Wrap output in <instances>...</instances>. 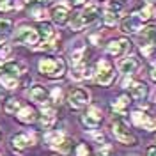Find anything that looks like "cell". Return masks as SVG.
Segmentation results:
<instances>
[{"instance_id": "1", "label": "cell", "mask_w": 156, "mask_h": 156, "mask_svg": "<svg viewBox=\"0 0 156 156\" xmlns=\"http://www.w3.org/2000/svg\"><path fill=\"white\" fill-rule=\"evenodd\" d=\"M39 71L50 78H60L66 73V62L62 58H41Z\"/></svg>"}, {"instance_id": "2", "label": "cell", "mask_w": 156, "mask_h": 156, "mask_svg": "<svg viewBox=\"0 0 156 156\" xmlns=\"http://www.w3.org/2000/svg\"><path fill=\"white\" fill-rule=\"evenodd\" d=\"M140 51L151 57L156 51V27H146L140 32Z\"/></svg>"}, {"instance_id": "3", "label": "cell", "mask_w": 156, "mask_h": 156, "mask_svg": "<svg viewBox=\"0 0 156 156\" xmlns=\"http://www.w3.org/2000/svg\"><path fill=\"white\" fill-rule=\"evenodd\" d=\"M115 78V69L114 66L108 62L107 58H101L98 62V69H96V82L99 85H110Z\"/></svg>"}, {"instance_id": "4", "label": "cell", "mask_w": 156, "mask_h": 156, "mask_svg": "<svg viewBox=\"0 0 156 156\" xmlns=\"http://www.w3.org/2000/svg\"><path fill=\"white\" fill-rule=\"evenodd\" d=\"M112 133H114L115 138L119 142H122V144H128V146H135L136 144L135 136L129 133L128 126L122 121H114V122H112Z\"/></svg>"}, {"instance_id": "5", "label": "cell", "mask_w": 156, "mask_h": 156, "mask_svg": "<svg viewBox=\"0 0 156 156\" xmlns=\"http://www.w3.org/2000/svg\"><path fill=\"white\" fill-rule=\"evenodd\" d=\"M89 101H90V94L85 89H75L69 94V107L75 108V110H80V108L87 107Z\"/></svg>"}, {"instance_id": "6", "label": "cell", "mask_w": 156, "mask_h": 156, "mask_svg": "<svg viewBox=\"0 0 156 156\" xmlns=\"http://www.w3.org/2000/svg\"><path fill=\"white\" fill-rule=\"evenodd\" d=\"M129 50H131V43L124 37L114 39V41L108 43V46H107V51L110 55H114V57H122V55H126Z\"/></svg>"}, {"instance_id": "7", "label": "cell", "mask_w": 156, "mask_h": 156, "mask_svg": "<svg viewBox=\"0 0 156 156\" xmlns=\"http://www.w3.org/2000/svg\"><path fill=\"white\" fill-rule=\"evenodd\" d=\"M101 119H103V115H101V110L98 107H90L82 115V122H83V126L87 128V129H96L99 124H101Z\"/></svg>"}, {"instance_id": "8", "label": "cell", "mask_w": 156, "mask_h": 156, "mask_svg": "<svg viewBox=\"0 0 156 156\" xmlns=\"http://www.w3.org/2000/svg\"><path fill=\"white\" fill-rule=\"evenodd\" d=\"M37 41H39L37 30L30 29V27L20 29L16 32V36H14V43H18V44H36Z\"/></svg>"}, {"instance_id": "9", "label": "cell", "mask_w": 156, "mask_h": 156, "mask_svg": "<svg viewBox=\"0 0 156 156\" xmlns=\"http://www.w3.org/2000/svg\"><path fill=\"white\" fill-rule=\"evenodd\" d=\"M121 30L124 32V34H135L138 30H142V20L138 14H131V16H128L122 23H121Z\"/></svg>"}, {"instance_id": "10", "label": "cell", "mask_w": 156, "mask_h": 156, "mask_svg": "<svg viewBox=\"0 0 156 156\" xmlns=\"http://www.w3.org/2000/svg\"><path fill=\"white\" fill-rule=\"evenodd\" d=\"M80 16L83 20V25H90V23H94L101 16V9L96 4H89V5H85V9L80 12Z\"/></svg>"}, {"instance_id": "11", "label": "cell", "mask_w": 156, "mask_h": 156, "mask_svg": "<svg viewBox=\"0 0 156 156\" xmlns=\"http://www.w3.org/2000/svg\"><path fill=\"white\" fill-rule=\"evenodd\" d=\"M140 69V60L135 57H126L119 62V71L124 75H133Z\"/></svg>"}, {"instance_id": "12", "label": "cell", "mask_w": 156, "mask_h": 156, "mask_svg": "<svg viewBox=\"0 0 156 156\" xmlns=\"http://www.w3.org/2000/svg\"><path fill=\"white\" fill-rule=\"evenodd\" d=\"M29 98L32 101L39 103V105H44L50 99V94L43 85H34V87H30V90H29Z\"/></svg>"}, {"instance_id": "13", "label": "cell", "mask_w": 156, "mask_h": 156, "mask_svg": "<svg viewBox=\"0 0 156 156\" xmlns=\"http://www.w3.org/2000/svg\"><path fill=\"white\" fill-rule=\"evenodd\" d=\"M32 142H34V136L32 135H27V133H18V135H14L11 138V144L14 149H27L29 146H32Z\"/></svg>"}, {"instance_id": "14", "label": "cell", "mask_w": 156, "mask_h": 156, "mask_svg": "<svg viewBox=\"0 0 156 156\" xmlns=\"http://www.w3.org/2000/svg\"><path fill=\"white\" fill-rule=\"evenodd\" d=\"M69 18V9L68 5H55L51 9V20L57 23V25H64Z\"/></svg>"}, {"instance_id": "15", "label": "cell", "mask_w": 156, "mask_h": 156, "mask_svg": "<svg viewBox=\"0 0 156 156\" xmlns=\"http://www.w3.org/2000/svg\"><path fill=\"white\" fill-rule=\"evenodd\" d=\"M55 110L53 108H44L43 112H41V117H39V124L43 129H50V128L55 124Z\"/></svg>"}, {"instance_id": "16", "label": "cell", "mask_w": 156, "mask_h": 156, "mask_svg": "<svg viewBox=\"0 0 156 156\" xmlns=\"http://www.w3.org/2000/svg\"><path fill=\"white\" fill-rule=\"evenodd\" d=\"M83 55H85V46L82 44V41H76V43L71 46V50H69V57H71L73 66H75V64H80L82 58H83Z\"/></svg>"}, {"instance_id": "17", "label": "cell", "mask_w": 156, "mask_h": 156, "mask_svg": "<svg viewBox=\"0 0 156 156\" xmlns=\"http://www.w3.org/2000/svg\"><path fill=\"white\" fill-rule=\"evenodd\" d=\"M18 119L21 122H25V124H30V122H34L36 121V117H37V112H36V108L32 107H21L18 110Z\"/></svg>"}, {"instance_id": "18", "label": "cell", "mask_w": 156, "mask_h": 156, "mask_svg": "<svg viewBox=\"0 0 156 156\" xmlns=\"http://www.w3.org/2000/svg\"><path fill=\"white\" fill-rule=\"evenodd\" d=\"M2 71H4L5 75H9V76L18 78L20 73L25 71V64H20V62H7V64H4Z\"/></svg>"}, {"instance_id": "19", "label": "cell", "mask_w": 156, "mask_h": 156, "mask_svg": "<svg viewBox=\"0 0 156 156\" xmlns=\"http://www.w3.org/2000/svg\"><path fill=\"white\" fill-rule=\"evenodd\" d=\"M37 34L43 41H53V39H55V30H53V27H51L50 23H44V21L39 25Z\"/></svg>"}, {"instance_id": "20", "label": "cell", "mask_w": 156, "mask_h": 156, "mask_svg": "<svg viewBox=\"0 0 156 156\" xmlns=\"http://www.w3.org/2000/svg\"><path fill=\"white\" fill-rule=\"evenodd\" d=\"M131 96L138 101H142L147 96V85L146 83H131Z\"/></svg>"}, {"instance_id": "21", "label": "cell", "mask_w": 156, "mask_h": 156, "mask_svg": "<svg viewBox=\"0 0 156 156\" xmlns=\"http://www.w3.org/2000/svg\"><path fill=\"white\" fill-rule=\"evenodd\" d=\"M112 107H114L115 112L124 114V112H126V108L129 107V96H124V94H122V96H119L115 101H114V105H112Z\"/></svg>"}, {"instance_id": "22", "label": "cell", "mask_w": 156, "mask_h": 156, "mask_svg": "<svg viewBox=\"0 0 156 156\" xmlns=\"http://www.w3.org/2000/svg\"><path fill=\"white\" fill-rule=\"evenodd\" d=\"M62 140H64V135H62V133H50V135H46V144H48L51 149H55V151L58 149V146H60Z\"/></svg>"}, {"instance_id": "23", "label": "cell", "mask_w": 156, "mask_h": 156, "mask_svg": "<svg viewBox=\"0 0 156 156\" xmlns=\"http://www.w3.org/2000/svg\"><path fill=\"white\" fill-rule=\"evenodd\" d=\"M154 12H156L154 4H146V5L142 7V11L138 12V16H140L142 21H147V20H151L153 16H154Z\"/></svg>"}, {"instance_id": "24", "label": "cell", "mask_w": 156, "mask_h": 156, "mask_svg": "<svg viewBox=\"0 0 156 156\" xmlns=\"http://www.w3.org/2000/svg\"><path fill=\"white\" fill-rule=\"evenodd\" d=\"M69 75H71L73 80H76V82L78 80H83V78H85V66H83L82 62H80V64H75Z\"/></svg>"}, {"instance_id": "25", "label": "cell", "mask_w": 156, "mask_h": 156, "mask_svg": "<svg viewBox=\"0 0 156 156\" xmlns=\"http://www.w3.org/2000/svg\"><path fill=\"white\" fill-rule=\"evenodd\" d=\"M119 12H114V11H105V16H103V21H105V25L107 27H114L117 21H119Z\"/></svg>"}, {"instance_id": "26", "label": "cell", "mask_w": 156, "mask_h": 156, "mask_svg": "<svg viewBox=\"0 0 156 156\" xmlns=\"http://www.w3.org/2000/svg\"><path fill=\"white\" fill-rule=\"evenodd\" d=\"M0 83H2L5 89H16L18 87V80H16L14 76H9V75H2Z\"/></svg>"}, {"instance_id": "27", "label": "cell", "mask_w": 156, "mask_h": 156, "mask_svg": "<svg viewBox=\"0 0 156 156\" xmlns=\"http://www.w3.org/2000/svg\"><path fill=\"white\" fill-rule=\"evenodd\" d=\"M69 25H71V29L73 30H82L83 27H85V25H83V20H82V16H80V12H75V14L71 16Z\"/></svg>"}, {"instance_id": "28", "label": "cell", "mask_w": 156, "mask_h": 156, "mask_svg": "<svg viewBox=\"0 0 156 156\" xmlns=\"http://www.w3.org/2000/svg\"><path fill=\"white\" fill-rule=\"evenodd\" d=\"M20 108H21V103H20L18 99H14V98L5 103V112H7V114H16Z\"/></svg>"}, {"instance_id": "29", "label": "cell", "mask_w": 156, "mask_h": 156, "mask_svg": "<svg viewBox=\"0 0 156 156\" xmlns=\"http://www.w3.org/2000/svg\"><path fill=\"white\" fill-rule=\"evenodd\" d=\"M71 147H73V140H71V138H68V136H64V140H62V142H60V146H58V153H64V154H66V153H69V151H71Z\"/></svg>"}, {"instance_id": "30", "label": "cell", "mask_w": 156, "mask_h": 156, "mask_svg": "<svg viewBox=\"0 0 156 156\" xmlns=\"http://www.w3.org/2000/svg\"><path fill=\"white\" fill-rule=\"evenodd\" d=\"M30 14H32L34 20H44L46 16H48L46 11L43 9V7H32V9H30Z\"/></svg>"}, {"instance_id": "31", "label": "cell", "mask_w": 156, "mask_h": 156, "mask_svg": "<svg viewBox=\"0 0 156 156\" xmlns=\"http://www.w3.org/2000/svg\"><path fill=\"white\" fill-rule=\"evenodd\" d=\"M34 50H37V51H43V50H44V51L55 50V39H53V41H43V43H41L39 46H36Z\"/></svg>"}, {"instance_id": "32", "label": "cell", "mask_w": 156, "mask_h": 156, "mask_svg": "<svg viewBox=\"0 0 156 156\" xmlns=\"http://www.w3.org/2000/svg\"><path fill=\"white\" fill-rule=\"evenodd\" d=\"M142 128H144V129H149V131H154L156 129V117L147 115L146 121H144V124H142Z\"/></svg>"}, {"instance_id": "33", "label": "cell", "mask_w": 156, "mask_h": 156, "mask_svg": "<svg viewBox=\"0 0 156 156\" xmlns=\"http://www.w3.org/2000/svg\"><path fill=\"white\" fill-rule=\"evenodd\" d=\"M12 30V23H11V20H5V18H0V32H4V34H7Z\"/></svg>"}, {"instance_id": "34", "label": "cell", "mask_w": 156, "mask_h": 156, "mask_svg": "<svg viewBox=\"0 0 156 156\" xmlns=\"http://www.w3.org/2000/svg\"><path fill=\"white\" fill-rule=\"evenodd\" d=\"M146 114H142V112H133V115H131V119H133V122H135L136 126H142L144 124V121H146Z\"/></svg>"}, {"instance_id": "35", "label": "cell", "mask_w": 156, "mask_h": 156, "mask_svg": "<svg viewBox=\"0 0 156 156\" xmlns=\"http://www.w3.org/2000/svg\"><path fill=\"white\" fill-rule=\"evenodd\" d=\"M51 101H55V103H60L62 101V90H60V87H53L51 89Z\"/></svg>"}, {"instance_id": "36", "label": "cell", "mask_w": 156, "mask_h": 156, "mask_svg": "<svg viewBox=\"0 0 156 156\" xmlns=\"http://www.w3.org/2000/svg\"><path fill=\"white\" fill-rule=\"evenodd\" d=\"M76 156H90V149L85 144H78L76 146Z\"/></svg>"}, {"instance_id": "37", "label": "cell", "mask_w": 156, "mask_h": 156, "mask_svg": "<svg viewBox=\"0 0 156 156\" xmlns=\"http://www.w3.org/2000/svg\"><path fill=\"white\" fill-rule=\"evenodd\" d=\"M108 11L121 12V11H122V4H119V2H110V4H108Z\"/></svg>"}, {"instance_id": "38", "label": "cell", "mask_w": 156, "mask_h": 156, "mask_svg": "<svg viewBox=\"0 0 156 156\" xmlns=\"http://www.w3.org/2000/svg\"><path fill=\"white\" fill-rule=\"evenodd\" d=\"M11 53V46H7V44H5V46H4V48L0 50V60H4V58L7 57V55H9Z\"/></svg>"}, {"instance_id": "39", "label": "cell", "mask_w": 156, "mask_h": 156, "mask_svg": "<svg viewBox=\"0 0 156 156\" xmlns=\"http://www.w3.org/2000/svg\"><path fill=\"white\" fill-rule=\"evenodd\" d=\"M146 156H156V146H149L147 147Z\"/></svg>"}, {"instance_id": "40", "label": "cell", "mask_w": 156, "mask_h": 156, "mask_svg": "<svg viewBox=\"0 0 156 156\" xmlns=\"http://www.w3.org/2000/svg\"><path fill=\"white\" fill-rule=\"evenodd\" d=\"M83 2H87V0H73V4H75V5H82Z\"/></svg>"}, {"instance_id": "41", "label": "cell", "mask_w": 156, "mask_h": 156, "mask_svg": "<svg viewBox=\"0 0 156 156\" xmlns=\"http://www.w3.org/2000/svg\"><path fill=\"white\" fill-rule=\"evenodd\" d=\"M39 4H41V5H48L50 2H51V0H37Z\"/></svg>"}, {"instance_id": "42", "label": "cell", "mask_w": 156, "mask_h": 156, "mask_svg": "<svg viewBox=\"0 0 156 156\" xmlns=\"http://www.w3.org/2000/svg\"><path fill=\"white\" fill-rule=\"evenodd\" d=\"M90 41H92L94 44H98V41H99V37H98V36H90Z\"/></svg>"}, {"instance_id": "43", "label": "cell", "mask_w": 156, "mask_h": 156, "mask_svg": "<svg viewBox=\"0 0 156 156\" xmlns=\"http://www.w3.org/2000/svg\"><path fill=\"white\" fill-rule=\"evenodd\" d=\"M151 62H153V66L156 68V53H153V55H151Z\"/></svg>"}, {"instance_id": "44", "label": "cell", "mask_w": 156, "mask_h": 156, "mask_svg": "<svg viewBox=\"0 0 156 156\" xmlns=\"http://www.w3.org/2000/svg\"><path fill=\"white\" fill-rule=\"evenodd\" d=\"M151 78H153V82H156V68L151 71Z\"/></svg>"}, {"instance_id": "45", "label": "cell", "mask_w": 156, "mask_h": 156, "mask_svg": "<svg viewBox=\"0 0 156 156\" xmlns=\"http://www.w3.org/2000/svg\"><path fill=\"white\" fill-rule=\"evenodd\" d=\"M11 0H0V7H4V5H7Z\"/></svg>"}, {"instance_id": "46", "label": "cell", "mask_w": 156, "mask_h": 156, "mask_svg": "<svg viewBox=\"0 0 156 156\" xmlns=\"http://www.w3.org/2000/svg\"><path fill=\"white\" fill-rule=\"evenodd\" d=\"M122 85H124V87H128V85H131V80H128V78H126V80L122 82Z\"/></svg>"}, {"instance_id": "47", "label": "cell", "mask_w": 156, "mask_h": 156, "mask_svg": "<svg viewBox=\"0 0 156 156\" xmlns=\"http://www.w3.org/2000/svg\"><path fill=\"white\" fill-rule=\"evenodd\" d=\"M2 99H4V90L0 89V103H2Z\"/></svg>"}, {"instance_id": "48", "label": "cell", "mask_w": 156, "mask_h": 156, "mask_svg": "<svg viewBox=\"0 0 156 156\" xmlns=\"http://www.w3.org/2000/svg\"><path fill=\"white\" fill-rule=\"evenodd\" d=\"M144 2H146V4H154L156 0H144Z\"/></svg>"}, {"instance_id": "49", "label": "cell", "mask_w": 156, "mask_h": 156, "mask_svg": "<svg viewBox=\"0 0 156 156\" xmlns=\"http://www.w3.org/2000/svg\"><path fill=\"white\" fill-rule=\"evenodd\" d=\"M4 64H5V62H4V60H0V71H2V68H4Z\"/></svg>"}, {"instance_id": "50", "label": "cell", "mask_w": 156, "mask_h": 156, "mask_svg": "<svg viewBox=\"0 0 156 156\" xmlns=\"http://www.w3.org/2000/svg\"><path fill=\"white\" fill-rule=\"evenodd\" d=\"M153 101H154V103H156V90H154V92H153Z\"/></svg>"}, {"instance_id": "51", "label": "cell", "mask_w": 156, "mask_h": 156, "mask_svg": "<svg viewBox=\"0 0 156 156\" xmlns=\"http://www.w3.org/2000/svg\"><path fill=\"white\" fill-rule=\"evenodd\" d=\"M0 43H2V37H0Z\"/></svg>"}]
</instances>
